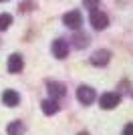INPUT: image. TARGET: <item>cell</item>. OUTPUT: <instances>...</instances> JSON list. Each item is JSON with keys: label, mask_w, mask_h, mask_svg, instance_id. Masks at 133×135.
<instances>
[{"label": "cell", "mask_w": 133, "mask_h": 135, "mask_svg": "<svg viewBox=\"0 0 133 135\" xmlns=\"http://www.w3.org/2000/svg\"><path fill=\"white\" fill-rule=\"evenodd\" d=\"M63 22H65V26L73 28V30H79L81 24H83V16H81L79 10H71V12H66L65 16H63Z\"/></svg>", "instance_id": "6da1fadb"}, {"label": "cell", "mask_w": 133, "mask_h": 135, "mask_svg": "<svg viewBox=\"0 0 133 135\" xmlns=\"http://www.w3.org/2000/svg\"><path fill=\"white\" fill-rule=\"evenodd\" d=\"M89 20H91V26H93L95 30H103V28H107V24H109L107 14H105V12H101V10H93Z\"/></svg>", "instance_id": "7a4b0ae2"}, {"label": "cell", "mask_w": 133, "mask_h": 135, "mask_svg": "<svg viewBox=\"0 0 133 135\" xmlns=\"http://www.w3.org/2000/svg\"><path fill=\"white\" fill-rule=\"evenodd\" d=\"M121 103V97L117 95V93H105V95H101V99H99V105H101V109H115L117 105Z\"/></svg>", "instance_id": "3957f363"}, {"label": "cell", "mask_w": 133, "mask_h": 135, "mask_svg": "<svg viewBox=\"0 0 133 135\" xmlns=\"http://www.w3.org/2000/svg\"><path fill=\"white\" fill-rule=\"evenodd\" d=\"M46 89H49V95H50V99H55V101L66 95L65 85H63V83H56V81H46Z\"/></svg>", "instance_id": "277c9868"}, {"label": "cell", "mask_w": 133, "mask_h": 135, "mask_svg": "<svg viewBox=\"0 0 133 135\" xmlns=\"http://www.w3.org/2000/svg\"><path fill=\"white\" fill-rule=\"evenodd\" d=\"M77 99L83 105H91V103L95 101V91L91 89V87H87V85H81L77 89Z\"/></svg>", "instance_id": "5b68a950"}, {"label": "cell", "mask_w": 133, "mask_h": 135, "mask_svg": "<svg viewBox=\"0 0 133 135\" xmlns=\"http://www.w3.org/2000/svg\"><path fill=\"white\" fill-rule=\"evenodd\" d=\"M53 55H55L56 59H65V56L69 55V42L63 40V38L53 40Z\"/></svg>", "instance_id": "8992f818"}, {"label": "cell", "mask_w": 133, "mask_h": 135, "mask_svg": "<svg viewBox=\"0 0 133 135\" xmlns=\"http://www.w3.org/2000/svg\"><path fill=\"white\" fill-rule=\"evenodd\" d=\"M22 69H24V61H22V56L20 55H10L8 56V73H12V75H16V73H20Z\"/></svg>", "instance_id": "52a82bcc"}, {"label": "cell", "mask_w": 133, "mask_h": 135, "mask_svg": "<svg viewBox=\"0 0 133 135\" xmlns=\"http://www.w3.org/2000/svg\"><path fill=\"white\" fill-rule=\"evenodd\" d=\"M109 59H111L109 51H97V52H93V56H91V62H93L95 67H105L107 62H109Z\"/></svg>", "instance_id": "ba28073f"}, {"label": "cell", "mask_w": 133, "mask_h": 135, "mask_svg": "<svg viewBox=\"0 0 133 135\" xmlns=\"http://www.w3.org/2000/svg\"><path fill=\"white\" fill-rule=\"evenodd\" d=\"M18 101H20V97H18L16 91H12V89H6L4 93H2V103H4L6 107H16Z\"/></svg>", "instance_id": "9c48e42d"}, {"label": "cell", "mask_w": 133, "mask_h": 135, "mask_svg": "<svg viewBox=\"0 0 133 135\" xmlns=\"http://www.w3.org/2000/svg\"><path fill=\"white\" fill-rule=\"evenodd\" d=\"M40 109H42L44 115H55V113L59 111V103H56L55 99H44V101L40 103Z\"/></svg>", "instance_id": "30bf717a"}, {"label": "cell", "mask_w": 133, "mask_h": 135, "mask_svg": "<svg viewBox=\"0 0 133 135\" xmlns=\"http://www.w3.org/2000/svg\"><path fill=\"white\" fill-rule=\"evenodd\" d=\"M6 133L8 135H24V125L20 121H12L8 127H6Z\"/></svg>", "instance_id": "8fae6325"}, {"label": "cell", "mask_w": 133, "mask_h": 135, "mask_svg": "<svg viewBox=\"0 0 133 135\" xmlns=\"http://www.w3.org/2000/svg\"><path fill=\"white\" fill-rule=\"evenodd\" d=\"M75 46H77V49H83V46H87L89 45V36L87 34H75Z\"/></svg>", "instance_id": "7c38bea8"}, {"label": "cell", "mask_w": 133, "mask_h": 135, "mask_svg": "<svg viewBox=\"0 0 133 135\" xmlns=\"http://www.w3.org/2000/svg\"><path fill=\"white\" fill-rule=\"evenodd\" d=\"M10 24H12V16L10 14H0V30H6Z\"/></svg>", "instance_id": "4fadbf2b"}, {"label": "cell", "mask_w": 133, "mask_h": 135, "mask_svg": "<svg viewBox=\"0 0 133 135\" xmlns=\"http://www.w3.org/2000/svg\"><path fill=\"white\" fill-rule=\"evenodd\" d=\"M83 6L85 8H87V10H97V8H99V0H83Z\"/></svg>", "instance_id": "5bb4252c"}, {"label": "cell", "mask_w": 133, "mask_h": 135, "mask_svg": "<svg viewBox=\"0 0 133 135\" xmlns=\"http://www.w3.org/2000/svg\"><path fill=\"white\" fill-rule=\"evenodd\" d=\"M123 135H133V123H127L123 127Z\"/></svg>", "instance_id": "9a60e30c"}, {"label": "cell", "mask_w": 133, "mask_h": 135, "mask_svg": "<svg viewBox=\"0 0 133 135\" xmlns=\"http://www.w3.org/2000/svg\"><path fill=\"white\" fill-rule=\"evenodd\" d=\"M79 135H89V133H87V131H81V133H79Z\"/></svg>", "instance_id": "2e32d148"}, {"label": "cell", "mask_w": 133, "mask_h": 135, "mask_svg": "<svg viewBox=\"0 0 133 135\" xmlns=\"http://www.w3.org/2000/svg\"><path fill=\"white\" fill-rule=\"evenodd\" d=\"M0 2H8V0H0Z\"/></svg>", "instance_id": "e0dca14e"}]
</instances>
